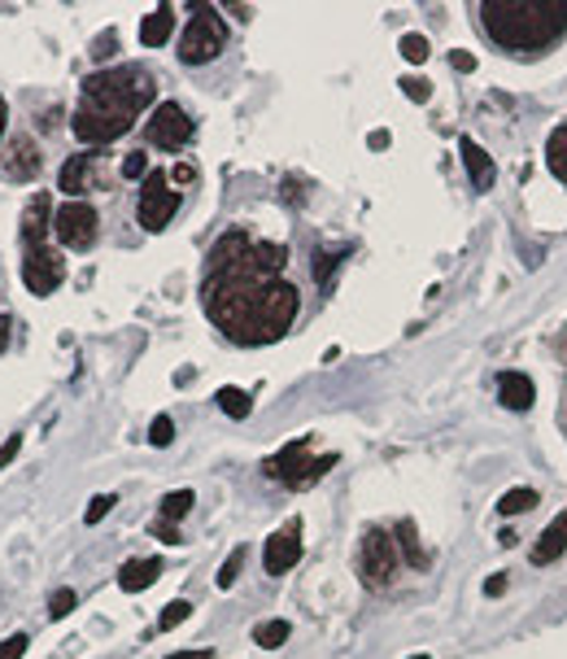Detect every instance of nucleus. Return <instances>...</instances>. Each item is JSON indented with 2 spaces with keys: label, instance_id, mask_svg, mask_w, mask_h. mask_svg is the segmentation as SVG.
<instances>
[{
  "label": "nucleus",
  "instance_id": "cd10ccee",
  "mask_svg": "<svg viewBox=\"0 0 567 659\" xmlns=\"http://www.w3.org/2000/svg\"><path fill=\"white\" fill-rule=\"evenodd\" d=\"M401 58L428 61V40H424V36H401Z\"/></svg>",
  "mask_w": 567,
  "mask_h": 659
},
{
  "label": "nucleus",
  "instance_id": "2eb2a0df",
  "mask_svg": "<svg viewBox=\"0 0 567 659\" xmlns=\"http://www.w3.org/2000/svg\"><path fill=\"white\" fill-rule=\"evenodd\" d=\"M458 153H462V167H467V176H471V183L485 192V188H494V180H498V167H494V158L471 140V136H462L458 140Z\"/></svg>",
  "mask_w": 567,
  "mask_h": 659
},
{
  "label": "nucleus",
  "instance_id": "1a4fd4ad",
  "mask_svg": "<svg viewBox=\"0 0 567 659\" xmlns=\"http://www.w3.org/2000/svg\"><path fill=\"white\" fill-rule=\"evenodd\" d=\"M175 210H179V192L167 188V176L162 171L145 176V188H140V228L145 232H162L175 219Z\"/></svg>",
  "mask_w": 567,
  "mask_h": 659
},
{
  "label": "nucleus",
  "instance_id": "f257e3e1",
  "mask_svg": "<svg viewBox=\"0 0 567 659\" xmlns=\"http://www.w3.org/2000/svg\"><path fill=\"white\" fill-rule=\"evenodd\" d=\"M297 289L284 280H240L215 271L206 280V314L223 328L236 346H271L297 319Z\"/></svg>",
  "mask_w": 567,
  "mask_h": 659
},
{
  "label": "nucleus",
  "instance_id": "393cba45",
  "mask_svg": "<svg viewBox=\"0 0 567 659\" xmlns=\"http://www.w3.org/2000/svg\"><path fill=\"white\" fill-rule=\"evenodd\" d=\"M192 502H197V498H192V489H175V493H167V498H162V520L175 525L179 516H188V511H192Z\"/></svg>",
  "mask_w": 567,
  "mask_h": 659
},
{
  "label": "nucleus",
  "instance_id": "58836bf2",
  "mask_svg": "<svg viewBox=\"0 0 567 659\" xmlns=\"http://www.w3.org/2000/svg\"><path fill=\"white\" fill-rule=\"evenodd\" d=\"M9 337H13V319H9V314H0V355L9 350Z\"/></svg>",
  "mask_w": 567,
  "mask_h": 659
},
{
  "label": "nucleus",
  "instance_id": "f8f14e48",
  "mask_svg": "<svg viewBox=\"0 0 567 659\" xmlns=\"http://www.w3.org/2000/svg\"><path fill=\"white\" fill-rule=\"evenodd\" d=\"M297 559H301V525H297V520H288L280 533H271V538H267L262 563H267V572H271V577H280V572H288Z\"/></svg>",
  "mask_w": 567,
  "mask_h": 659
},
{
  "label": "nucleus",
  "instance_id": "c756f323",
  "mask_svg": "<svg viewBox=\"0 0 567 659\" xmlns=\"http://www.w3.org/2000/svg\"><path fill=\"white\" fill-rule=\"evenodd\" d=\"M70 611H74V590H57L53 599H49V616H53V620H66Z\"/></svg>",
  "mask_w": 567,
  "mask_h": 659
},
{
  "label": "nucleus",
  "instance_id": "79ce46f5",
  "mask_svg": "<svg viewBox=\"0 0 567 659\" xmlns=\"http://www.w3.org/2000/svg\"><path fill=\"white\" fill-rule=\"evenodd\" d=\"M167 659H215L210 651H175V656H167Z\"/></svg>",
  "mask_w": 567,
  "mask_h": 659
},
{
  "label": "nucleus",
  "instance_id": "f3484780",
  "mask_svg": "<svg viewBox=\"0 0 567 659\" xmlns=\"http://www.w3.org/2000/svg\"><path fill=\"white\" fill-rule=\"evenodd\" d=\"M158 577H162V559H131V563L118 572V586H122L127 595H140V590H149Z\"/></svg>",
  "mask_w": 567,
  "mask_h": 659
},
{
  "label": "nucleus",
  "instance_id": "f704fd0d",
  "mask_svg": "<svg viewBox=\"0 0 567 659\" xmlns=\"http://www.w3.org/2000/svg\"><path fill=\"white\" fill-rule=\"evenodd\" d=\"M22 656H27V638L22 633H13V638L0 642V659H22Z\"/></svg>",
  "mask_w": 567,
  "mask_h": 659
},
{
  "label": "nucleus",
  "instance_id": "72a5a7b5",
  "mask_svg": "<svg viewBox=\"0 0 567 659\" xmlns=\"http://www.w3.org/2000/svg\"><path fill=\"white\" fill-rule=\"evenodd\" d=\"M110 507H113V498H110V493H97V498H92V507H88V516H83V520H88V525H101V520H106V516H110Z\"/></svg>",
  "mask_w": 567,
  "mask_h": 659
},
{
  "label": "nucleus",
  "instance_id": "a211bd4d",
  "mask_svg": "<svg viewBox=\"0 0 567 659\" xmlns=\"http://www.w3.org/2000/svg\"><path fill=\"white\" fill-rule=\"evenodd\" d=\"M564 550H567V511L555 520V525H550V529H546V533H541V541L533 546V563H537V568H546V563H555Z\"/></svg>",
  "mask_w": 567,
  "mask_h": 659
},
{
  "label": "nucleus",
  "instance_id": "20e7f679",
  "mask_svg": "<svg viewBox=\"0 0 567 659\" xmlns=\"http://www.w3.org/2000/svg\"><path fill=\"white\" fill-rule=\"evenodd\" d=\"M223 49H227L223 18H219L210 4H197L192 22H188L183 36H179V61H188V66H206V61L219 58Z\"/></svg>",
  "mask_w": 567,
  "mask_h": 659
},
{
  "label": "nucleus",
  "instance_id": "f03ea898",
  "mask_svg": "<svg viewBox=\"0 0 567 659\" xmlns=\"http://www.w3.org/2000/svg\"><path fill=\"white\" fill-rule=\"evenodd\" d=\"M480 18L503 49L533 53L567 31V0H485Z\"/></svg>",
  "mask_w": 567,
  "mask_h": 659
},
{
  "label": "nucleus",
  "instance_id": "dca6fc26",
  "mask_svg": "<svg viewBox=\"0 0 567 659\" xmlns=\"http://www.w3.org/2000/svg\"><path fill=\"white\" fill-rule=\"evenodd\" d=\"M498 398H503L507 411H528L533 398H537V385H533L524 371H503V376H498Z\"/></svg>",
  "mask_w": 567,
  "mask_h": 659
},
{
  "label": "nucleus",
  "instance_id": "c85d7f7f",
  "mask_svg": "<svg viewBox=\"0 0 567 659\" xmlns=\"http://www.w3.org/2000/svg\"><path fill=\"white\" fill-rule=\"evenodd\" d=\"M240 563H245V546H236V550L227 555L223 572H219V590H227V586L236 581V572H240Z\"/></svg>",
  "mask_w": 567,
  "mask_h": 659
},
{
  "label": "nucleus",
  "instance_id": "9d476101",
  "mask_svg": "<svg viewBox=\"0 0 567 659\" xmlns=\"http://www.w3.org/2000/svg\"><path fill=\"white\" fill-rule=\"evenodd\" d=\"M22 280H27V289L36 293V298H49L61 289V280H66V258L49 249V244H36V249H27V258H22Z\"/></svg>",
  "mask_w": 567,
  "mask_h": 659
},
{
  "label": "nucleus",
  "instance_id": "7ed1b4c3",
  "mask_svg": "<svg viewBox=\"0 0 567 659\" xmlns=\"http://www.w3.org/2000/svg\"><path fill=\"white\" fill-rule=\"evenodd\" d=\"M153 74L140 66H118V70H97L92 79H83V101H97L106 110H118L127 119H136L149 101H153Z\"/></svg>",
  "mask_w": 567,
  "mask_h": 659
},
{
  "label": "nucleus",
  "instance_id": "ddd939ff",
  "mask_svg": "<svg viewBox=\"0 0 567 659\" xmlns=\"http://www.w3.org/2000/svg\"><path fill=\"white\" fill-rule=\"evenodd\" d=\"M4 176L18 183L36 180L40 176V149H36V140L31 136H13V144H9V153H4Z\"/></svg>",
  "mask_w": 567,
  "mask_h": 659
},
{
  "label": "nucleus",
  "instance_id": "a18cd8bd",
  "mask_svg": "<svg viewBox=\"0 0 567 659\" xmlns=\"http://www.w3.org/2000/svg\"><path fill=\"white\" fill-rule=\"evenodd\" d=\"M410 659H428V656H410Z\"/></svg>",
  "mask_w": 567,
  "mask_h": 659
},
{
  "label": "nucleus",
  "instance_id": "aec40b11",
  "mask_svg": "<svg viewBox=\"0 0 567 659\" xmlns=\"http://www.w3.org/2000/svg\"><path fill=\"white\" fill-rule=\"evenodd\" d=\"M170 31H175V9H170V4H158V9H153V13H145V22H140V40H145L149 49L167 44Z\"/></svg>",
  "mask_w": 567,
  "mask_h": 659
},
{
  "label": "nucleus",
  "instance_id": "423d86ee",
  "mask_svg": "<svg viewBox=\"0 0 567 659\" xmlns=\"http://www.w3.org/2000/svg\"><path fill=\"white\" fill-rule=\"evenodd\" d=\"M131 122L127 114H118V110H106V106H97V101H79V110H74V136L83 140V144H110L118 136H127L131 131Z\"/></svg>",
  "mask_w": 567,
  "mask_h": 659
},
{
  "label": "nucleus",
  "instance_id": "4468645a",
  "mask_svg": "<svg viewBox=\"0 0 567 659\" xmlns=\"http://www.w3.org/2000/svg\"><path fill=\"white\" fill-rule=\"evenodd\" d=\"M49 219H53V201H49V192L31 197L27 210H22V244H27V249L49 244Z\"/></svg>",
  "mask_w": 567,
  "mask_h": 659
},
{
  "label": "nucleus",
  "instance_id": "37998d69",
  "mask_svg": "<svg viewBox=\"0 0 567 659\" xmlns=\"http://www.w3.org/2000/svg\"><path fill=\"white\" fill-rule=\"evenodd\" d=\"M371 149H389V131H371Z\"/></svg>",
  "mask_w": 567,
  "mask_h": 659
},
{
  "label": "nucleus",
  "instance_id": "6ab92c4d",
  "mask_svg": "<svg viewBox=\"0 0 567 659\" xmlns=\"http://www.w3.org/2000/svg\"><path fill=\"white\" fill-rule=\"evenodd\" d=\"M88 188H92V158H88V153H74V158L61 167V192H70L74 201H83Z\"/></svg>",
  "mask_w": 567,
  "mask_h": 659
},
{
  "label": "nucleus",
  "instance_id": "bb28decb",
  "mask_svg": "<svg viewBox=\"0 0 567 659\" xmlns=\"http://www.w3.org/2000/svg\"><path fill=\"white\" fill-rule=\"evenodd\" d=\"M401 92H406L410 101H419V106H424V101L432 97V83H428V79H419V74H410V79H401Z\"/></svg>",
  "mask_w": 567,
  "mask_h": 659
},
{
  "label": "nucleus",
  "instance_id": "b1692460",
  "mask_svg": "<svg viewBox=\"0 0 567 659\" xmlns=\"http://www.w3.org/2000/svg\"><path fill=\"white\" fill-rule=\"evenodd\" d=\"M541 498H537V489H510V493H503V502H498V511L503 516H519V511H533Z\"/></svg>",
  "mask_w": 567,
  "mask_h": 659
},
{
  "label": "nucleus",
  "instance_id": "a878e982",
  "mask_svg": "<svg viewBox=\"0 0 567 659\" xmlns=\"http://www.w3.org/2000/svg\"><path fill=\"white\" fill-rule=\"evenodd\" d=\"M192 616V602H183V599H175V602H167V611H162V620H158V629L167 633V629H179L183 620Z\"/></svg>",
  "mask_w": 567,
  "mask_h": 659
},
{
  "label": "nucleus",
  "instance_id": "4c0bfd02",
  "mask_svg": "<svg viewBox=\"0 0 567 659\" xmlns=\"http://www.w3.org/2000/svg\"><path fill=\"white\" fill-rule=\"evenodd\" d=\"M485 595H489V599L507 595V577H503V572H498V577H489V581H485Z\"/></svg>",
  "mask_w": 567,
  "mask_h": 659
},
{
  "label": "nucleus",
  "instance_id": "9b49d317",
  "mask_svg": "<svg viewBox=\"0 0 567 659\" xmlns=\"http://www.w3.org/2000/svg\"><path fill=\"white\" fill-rule=\"evenodd\" d=\"M145 136H149V144H158V149H183V144L192 140V119H188L175 101H162V106L153 110V119L145 122Z\"/></svg>",
  "mask_w": 567,
  "mask_h": 659
},
{
  "label": "nucleus",
  "instance_id": "e433bc0d",
  "mask_svg": "<svg viewBox=\"0 0 567 659\" xmlns=\"http://www.w3.org/2000/svg\"><path fill=\"white\" fill-rule=\"evenodd\" d=\"M113 40H118V36H113V31H106V36H101V40H97V49H92V58L97 61H106L113 53Z\"/></svg>",
  "mask_w": 567,
  "mask_h": 659
},
{
  "label": "nucleus",
  "instance_id": "0eeeda50",
  "mask_svg": "<svg viewBox=\"0 0 567 659\" xmlns=\"http://www.w3.org/2000/svg\"><path fill=\"white\" fill-rule=\"evenodd\" d=\"M397 541L385 533V529H371L367 538H362V555H358V572H362V581L367 586H376V590H385L389 581L397 577Z\"/></svg>",
  "mask_w": 567,
  "mask_h": 659
},
{
  "label": "nucleus",
  "instance_id": "c03bdc74",
  "mask_svg": "<svg viewBox=\"0 0 567 659\" xmlns=\"http://www.w3.org/2000/svg\"><path fill=\"white\" fill-rule=\"evenodd\" d=\"M0 136H4V101H0Z\"/></svg>",
  "mask_w": 567,
  "mask_h": 659
},
{
  "label": "nucleus",
  "instance_id": "ea45409f",
  "mask_svg": "<svg viewBox=\"0 0 567 659\" xmlns=\"http://www.w3.org/2000/svg\"><path fill=\"white\" fill-rule=\"evenodd\" d=\"M454 70H471V66H476V58H471V53H454Z\"/></svg>",
  "mask_w": 567,
  "mask_h": 659
},
{
  "label": "nucleus",
  "instance_id": "5701e85b",
  "mask_svg": "<svg viewBox=\"0 0 567 659\" xmlns=\"http://www.w3.org/2000/svg\"><path fill=\"white\" fill-rule=\"evenodd\" d=\"M288 633H292V629H288V620H267V625H258V629H253V642H258V647H267V651H276V647L288 642Z\"/></svg>",
  "mask_w": 567,
  "mask_h": 659
},
{
  "label": "nucleus",
  "instance_id": "473e14b6",
  "mask_svg": "<svg viewBox=\"0 0 567 659\" xmlns=\"http://www.w3.org/2000/svg\"><path fill=\"white\" fill-rule=\"evenodd\" d=\"M337 262H340V253H328V249H324V253H319V262H315V280H319V284H328V280H332V271H337Z\"/></svg>",
  "mask_w": 567,
  "mask_h": 659
},
{
  "label": "nucleus",
  "instance_id": "4be33fe9",
  "mask_svg": "<svg viewBox=\"0 0 567 659\" xmlns=\"http://www.w3.org/2000/svg\"><path fill=\"white\" fill-rule=\"evenodd\" d=\"M219 407H223V416H231V420H245L249 411H253V402H249V393L245 389H219Z\"/></svg>",
  "mask_w": 567,
  "mask_h": 659
},
{
  "label": "nucleus",
  "instance_id": "412c9836",
  "mask_svg": "<svg viewBox=\"0 0 567 659\" xmlns=\"http://www.w3.org/2000/svg\"><path fill=\"white\" fill-rule=\"evenodd\" d=\"M546 167H550V176L567 180V122L550 136V144H546Z\"/></svg>",
  "mask_w": 567,
  "mask_h": 659
},
{
  "label": "nucleus",
  "instance_id": "c9c22d12",
  "mask_svg": "<svg viewBox=\"0 0 567 659\" xmlns=\"http://www.w3.org/2000/svg\"><path fill=\"white\" fill-rule=\"evenodd\" d=\"M18 450H22V437L13 432V437H9L4 446H0V468H4V463H13V455H18Z\"/></svg>",
  "mask_w": 567,
  "mask_h": 659
},
{
  "label": "nucleus",
  "instance_id": "a19ab883",
  "mask_svg": "<svg viewBox=\"0 0 567 659\" xmlns=\"http://www.w3.org/2000/svg\"><path fill=\"white\" fill-rule=\"evenodd\" d=\"M197 180V171L192 167H175V183H192Z\"/></svg>",
  "mask_w": 567,
  "mask_h": 659
},
{
  "label": "nucleus",
  "instance_id": "6e6552de",
  "mask_svg": "<svg viewBox=\"0 0 567 659\" xmlns=\"http://www.w3.org/2000/svg\"><path fill=\"white\" fill-rule=\"evenodd\" d=\"M53 232L66 249H92L97 232H101V214L88 201H66L53 214Z\"/></svg>",
  "mask_w": 567,
  "mask_h": 659
},
{
  "label": "nucleus",
  "instance_id": "2f4dec72",
  "mask_svg": "<svg viewBox=\"0 0 567 659\" xmlns=\"http://www.w3.org/2000/svg\"><path fill=\"white\" fill-rule=\"evenodd\" d=\"M149 441H153V446H170V441H175V423H170V416H158V420H153Z\"/></svg>",
  "mask_w": 567,
  "mask_h": 659
},
{
  "label": "nucleus",
  "instance_id": "39448f33",
  "mask_svg": "<svg viewBox=\"0 0 567 659\" xmlns=\"http://www.w3.org/2000/svg\"><path fill=\"white\" fill-rule=\"evenodd\" d=\"M332 463H337L332 455H328V459H310L306 441H292V446H284L276 459H267V477L284 480V485H292V489H301V485H310V480L324 477Z\"/></svg>",
  "mask_w": 567,
  "mask_h": 659
},
{
  "label": "nucleus",
  "instance_id": "7c9ffc66",
  "mask_svg": "<svg viewBox=\"0 0 567 659\" xmlns=\"http://www.w3.org/2000/svg\"><path fill=\"white\" fill-rule=\"evenodd\" d=\"M122 176H127V180H145V176H149V158H145V153H127V158H122Z\"/></svg>",
  "mask_w": 567,
  "mask_h": 659
}]
</instances>
